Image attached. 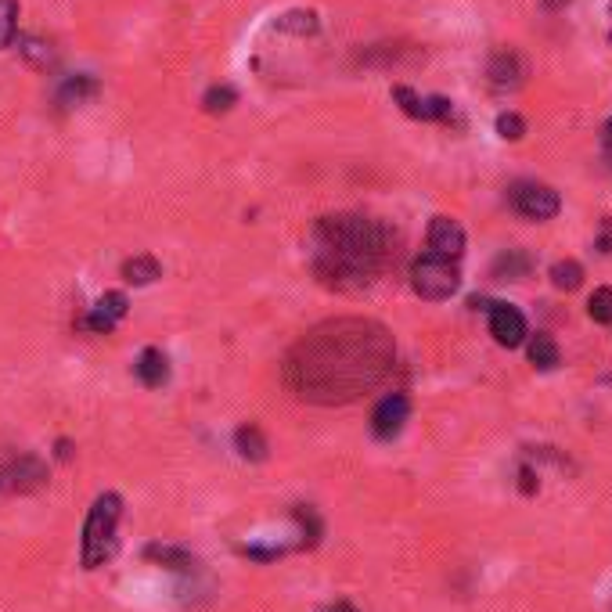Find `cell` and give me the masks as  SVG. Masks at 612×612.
Returning a JSON list of instances; mask_svg holds the SVG:
<instances>
[{
	"instance_id": "cell-1",
	"label": "cell",
	"mask_w": 612,
	"mask_h": 612,
	"mask_svg": "<svg viewBox=\"0 0 612 612\" xmlns=\"http://www.w3.org/2000/svg\"><path fill=\"white\" fill-rule=\"evenodd\" d=\"M389 364V342L378 328L360 321H339L317 328L303 339L288 360V378L299 396L310 400H339L371 386Z\"/></svg>"
},
{
	"instance_id": "cell-2",
	"label": "cell",
	"mask_w": 612,
	"mask_h": 612,
	"mask_svg": "<svg viewBox=\"0 0 612 612\" xmlns=\"http://www.w3.org/2000/svg\"><path fill=\"white\" fill-rule=\"evenodd\" d=\"M393 256V234L368 216H324L314 227V270L328 285L360 288Z\"/></svg>"
},
{
	"instance_id": "cell-3",
	"label": "cell",
	"mask_w": 612,
	"mask_h": 612,
	"mask_svg": "<svg viewBox=\"0 0 612 612\" xmlns=\"http://www.w3.org/2000/svg\"><path fill=\"white\" fill-rule=\"evenodd\" d=\"M119 515H123V501L119 494H101L94 501V508L87 512V522H83V569H98L105 566L112 551H116V526Z\"/></svg>"
},
{
	"instance_id": "cell-4",
	"label": "cell",
	"mask_w": 612,
	"mask_h": 612,
	"mask_svg": "<svg viewBox=\"0 0 612 612\" xmlns=\"http://www.w3.org/2000/svg\"><path fill=\"white\" fill-rule=\"evenodd\" d=\"M411 288L422 299H429V303H443V299H450L461 288L458 263L425 252L422 260L411 263Z\"/></svg>"
},
{
	"instance_id": "cell-5",
	"label": "cell",
	"mask_w": 612,
	"mask_h": 612,
	"mask_svg": "<svg viewBox=\"0 0 612 612\" xmlns=\"http://www.w3.org/2000/svg\"><path fill=\"white\" fill-rule=\"evenodd\" d=\"M512 209L519 216H526V220H551V216H558V209H562V198H558L555 188H548V184H533V180H526V184H515L512 188Z\"/></svg>"
},
{
	"instance_id": "cell-6",
	"label": "cell",
	"mask_w": 612,
	"mask_h": 612,
	"mask_svg": "<svg viewBox=\"0 0 612 612\" xmlns=\"http://www.w3.org/2000/svg\"><path fill=\"white\" fill-rule=\"evenodd\" d=\"M407 414H411V400L404 393H389L378 400L375 414H371V432L378 440H393L400 436V429L407 425Z\"/></svg>"
},
{
	"instance_id": "cell-7",
	"label": "cell",
	"mask_w": 612,
	"mask_h": 612,
	"mask_svg": "<svg viewBox=\"0 0 612 612\" xmlns=\"http://www.w3.org/2000/svg\"><path fill=\"white\" fill-rule=\"evenodd\" d=\"M393 101L404 108L407 116L422 119V123H447L454 116V105L447 98H422L411 87H393Z\"/></svg>"
},
{
	"instance_id": "cell-8",
	"label": "cell",
	"mask_w": 612,
	"mask_h": 612,
	"mask_svg": "<svg viewBox=\"0 0 612 612\" xmlns=\"http://www.w3.org/2000/svg\"><path fill=\"white\" fill-rule=\"evenodd\" d=\"M490 335H494L497 346L515 350V346H522V339H526V317H522L515 306L494 303L490 306Z\"/></svg>"
},
{
	"instance_id": "cell-9",
	"label": "cell",
	"mask_w": 612,
	"mask_h": 612,
	"mask_svg": "<svg viewBox=\"0 0 612 612\" xmlns=\"http://www.w3.org/2000/svg\"><path fill=\"white\" fill-rule=\"evenodd\" d=\"M429 252L432 256H443V260H461V252H465V231H461L458 220H450V216H436L429 224Z\"/></svg>"
},
{
	"instance_id": "cell-10",
	"label": "cell",
	"mask_w": 612,
	"mask_h": 612,
	"mask_svg": "<svg viewBox=\"0 0 612 612\" xmlns=\"http://www.w3.org/2000/svg\"><path fill=\"white\" fill-rule=\"evenodd\" d=\"M123 317H126V296L123 292H108V296H101L98 303H94V310H90L83 324H87L90 332L105 335V332H112Z\"/></svg>"
},
{
	"instance_id": "cell-11",
	"label": "cell",
	"mask_w": 612,
	"mask_h": 612,
	"mask_svg": "<svg viewBox=\"0 0 612 612\" xmlns=\"http://www.w3.org/2000/svg\"><path fill=\"white\" fill-rule=\"evenodd\" d=\"M526 76V65L515 51H501L494 54V62H490V83L494 90H515Z\"/></svg>"
},
{
	"instance_id": "cell-12",
	"label": "cell",
	"mask_w": 612,
	"mask_h": 612,
	"mask_svg": "<svg viewBox=\"0 0 612 612\" xmlns=\"http://www.w3.org/2000/svg\"><path fill=\"white\" fill-rule=\"evenodd\" d=\"M134 371L148 389H159V386H166V378H170V360H166V353H162V350L148 346V350L137 357Z\"/></svg>"
},
{
	"instance_id": "cell-13",
	"label": "cell",
	"mask_w": 612,
	"mask_h": 612,
	"mask_svg": "<svg viewBox=\"0 0 612 612\" xmlns=\"http://www.w3.org/2000/svg\"><path fill=\"white\" fill-rule=\"evenodd\" d=\"M47 472L44 465L36 458H18L15 465L4 472V483L11 486V490H18V494H26V490H36V486H44Z\"/></svg>"
},
{
	"instance_id": "cell-14",
	"label": "cell",
	"mask_w": 612,
	"mask_h": 612,
	"mask_svg": "<svg viewBox=\"0 0 612 612\" xmlns=\"http://www.w3.org/2000/svg\"><path fill=\"white\" fill-rule=\"evenodd\" d=\"M144 558L148 562H159L162 569H170V573H195V558L188 551L173 548V544H148L144 548Z\"/></svg>"
},
{
	"instance_id": "cell-15",
	"label": "cell",
	"mask_w": 612,
	"mask_h": 612,
	"mask_svg": "<svg viewBox=\"0 0 612 612\" xmlns=\"http://www.w3.org/2000/svg\"><path fill=\"white\" fill-rule=\"evenodd\" d=\"M123 278L130 285H152L155 278H162V267L155 256H134V260L123 263Z\"/></svg>"
},
{
	"instance_id": "cell-16",
	"label": "cell",
	"mask_w": 612,
	"mask_h": 612,
	"mask_svg": "<svg viewBox=\"0 0 612 612\" xmlns=\"http://www.w3.org/2000/svg\"><path fill=\"white\" fill-rule=\"evenodd\" d=\"M234 447H238V454L249 461L267 458V440H263V432L256 429V425H242V429L234 432Z\"/></svg>"
},
{
	"instance_id": "cell-17",
	"label": "cell",
	"mask_w": 612,
	"mask_h": 612,
	"mask_svg": "<svg viewBox=\"0 0 612 612\" xmlns=\"http://www.w3.org/2000/svg\"><path fill=\"white\" fill-rule=\"evenodd\" d=\"M526 274H530V256H526V252L512 249V252H504V256H497L494 278H501V281H519V278H526Z\"/></svg>"
},
{
	"instance_id": "cell-18",
	"label": "cell",
	"mask_w": 612,
	"mask_h": 612,
	"mask_svg": "<svg viewBox=\"0 0 612 612\" xmlns=\"http://www.w3.org/2000/svg\"><path fill=\"white\" fill-rule=\"evenodd\" d=\"M551 285L562 288V292H576V288L584 285V267L576 260H558L551 267Z\"/></svg>"
},
{
	"instance_id": "cell-19",
	"label": "cell",
	"mask_w": 612,
	"mask_h": 612,
	"mask_svg": "<svg viewBox=\"0 0 612 612\" xmlns=\"http://www.w3.org/2000/svg\"><path fill=\"white\" fill-rule=\"evenodd\" d=\"M530 360H533V368L540 371H551L558 368V346L551 335H537V339L530 342Z\"/></svg>"
},
{
	"instance_id": "cell-20",
	"label": "cell",
	"mask_w": 612,
	"mask_h": 612,
	"mask_svg": "<svg viewBox=\"0 0 612 612\" xmlns=\"http://www.w3.org/2000/svg\"><path fill=\"white\" fill-rule=\"evenodd\" d=\"M90 94H98V83L90 80V76H76L62 87V101L65 105H83Z\"/></svg>"
},
{
	"instance_id": "cell-21",
	"label": "cell",
	"mask_w": 612,
	"mask_h": 612,
	"mask_svg": "<svg viewBox=\"0 0 612 612\" xmlns=\"http://www.w3.org/2000/svg\"><path fill=\"white\" fill-rule=\"evenodd\" d=\"M278 29H288V33L306 36V33H314V29H317V15H314V11H288V15L278 18Z\"/></svg>"
},
{
	"instance_id": "cell-22",
	"label": "cell",
	"mask_w": 612,
	"mask_h": 612,
	"mask_svg": "<svg viewBox=\"0 0 612 612\" xmlns=\"http://www.w3.org/2000/svg\"><path fill=\"white\" fill-rule=\"evenodd\" d=\"M587 314L598 324H612V288H594L591 303H587Z\"/></svg>"
},
{
	"instance_id": "cell-23",
	"label": "cell",
	"mask_w": 612,
	"mask_h": 612,
	"mask_svg": "<svg viewBox=\"0 0 612 612\" xmlns=\"http://www.w3.org/2000/svg\"><path fill=\"white\" fill-rule=\"evenodd\" d=\"M18 29V0H0V47H8L15 40Z\"/></svg>"
},
{
	"instance_id": "cell-24",
	"label": "cell",
	"mask_w": 612,
	"mask_h": 612,
	"mask_svg": "<svg viewBox=\"0 0 612 612\" xmlns=\"http://www.w3.org/2000/svg\"><path fill=\"white\" fill-rule=\"evenodd\" d=\"M234 101H238V94H234L231 87H209V94L202 98V105H206V112H213V116H216V112H227Z\"/></svg>"
},
{
	"instance_id": "cell-25",
	"label": "cell",
	"mask_w": 612,
	"mask_h": 612,
	"mask_svg": "<svg viewBox=\"0 0 612 612\" xmlns=\"http://www.w3.org/2000/svg\"><path fill=\"white\" fill-rule=\"evenodd\" d=\"M497 134H501L504 141H519V137L526 134V123H522L515 112H501V116H497Z\"/></svg>"
},
{
	"instance_id": "cell-26",
	"label": "cell",
	"mask_w": 612,
	"mask_h": 612,
	"mask_svg": "<svg viewBox=\"0 0 612 612\" xmlns=\"http://www.w3.org/2000/svg\"><path fill=\"white\" fill-rule=\"evenodd\" d=\"M598 249H602L605 256H612V216L602 224V234H598Z\"/></svg>"
},
{
	"instance_id": "cell-27",
	"label": "cell",
	"mask_w": 612,
	"mask_h": 612,
	"mask_svg": "<svg viewBox=\"0 0 612 612\" xmlns=\"http://www.w3.org/2000/svg\"><path fill=\"white\" fill-rule=\"evenodd\" d=\"M602 144H605V152L612 155V119L605 123V130H602Z\"/></svg>"
},
{
	"instance_id": "cell-28",
	"label": "cell",
	"mask_w": 612,
	"mask_h": 612,
	"mask_svg": "<svg viewBox=\"0 0 612 612\" xmlns=\"http://www.w3.org/2000/svg\"><path fill=\"white\" fill-rule=\"evenodd\" d=\"M58 458H62V461H69V458H72V443H69V440L58 443Z\"/></svg>"
},
{
	"instance_id": "cell-29",
	"label": "cell",
	"mask_w": 612,
	"mask_h": 612,
	"mask_svg": "<svg viewBox=\"0 0 612 612\" xmlns=\"http://www.w3.org/2000/svg\"><path fill=\"white\" fill-rule=\"evenodd\" d=\"M609 40H612V11H609Z\"/></svg>"
},
{
	"instance_id": "cell-30",
	"label": "cell",
	"mask_w": 612,
	"mask_h": 612,
	"mask_svg": "<svg viewBox=\"0 0 612 612\" xmlns=\"http://www.w3.org/2000/svg\"><path fill=\"white\" fill-rule=\"evenodd\" d=\"M332 612H350V609H332Z\"/></svg>"
}]
</instances>
